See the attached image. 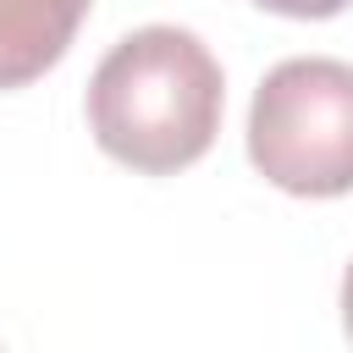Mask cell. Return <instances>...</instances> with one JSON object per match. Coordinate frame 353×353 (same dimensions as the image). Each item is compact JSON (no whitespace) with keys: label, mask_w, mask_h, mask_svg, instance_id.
Wrapping results in <instances>:
<instances>
[{"label":"cell","mask_w":353,"mask_h":353,"mask_svg":"<svg viewBox=\"0 0 353 353\" xmlns=\"http://www.w3.org/2000/svg\"><path fill=\"white\" fill-rule=\"evenodd\" d=\"M221 61L204 50L199 33L171 22L127 33L88 83L94 143L143 176H171L210 154L221 132Z\"/></svg>","instance_id":"6da1fadb"},{"label":"cell","mask_w":353,"mask_h":353,"mask_svg":"<svg viewBox=\"0 0 353 353\" xmlns=\"http://www.w3.org/2000/svg\"><path fill=\"white\" fill-rule=\"evenodd\" d=\"M248 160L298 199L353 193V66L331 55L270 66L248 105Z\"/></svg>","instance_id":"7a4b0ae2"},{"label":"cell","mask_w":353,"mask_h":353,"mask_svg":"<svg viewBox=\"0 0 353 353\" xmlns=\"http://www.w3.org/2000/svg\"><path fill=\"white\" fill-rule=\"evenodd\" d=\"M94 0H0V88L44 77Z\"/></svg>","instance_id":"3957f363"},{"label":"cell","mask_w":353,"mask_h":353,"mask_svg":"<svg viewBox=\"0 0 353 353\" xmlns=\"http://www.w3.org/2000/svg\"><path fill=\"white\" fill-rule=\"evenodd\" d=\"M254 6H265V11H276V17H298V22H320V17H336V11H347L353 0H254Z\"/></svg>","instance_id":"277c9868"},{"label":"cell","mask_w":353,"mask_h":353,"mask_svg":"<svg viewBox=\"0 0 353 353\" xmlns=\"http://www.w3.org/2000/svg\"><path fill=\"white\" fill-rule=\"evenodd\" d=\"M342 331L353 336V265H347V276H342Z\"/></svg>","instance_id":"5b68a950"}]
</instances>
